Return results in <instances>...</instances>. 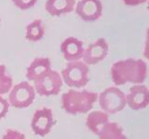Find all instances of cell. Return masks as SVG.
Masks as SVG:
<instances>
[{"label":"cell","mask_w":149,"mask_h":139,"mask_svg":"<svg viewBox=\"0 0 149 139\" xmlns=\"http://www.w3.org/2000/svg\"><path fill=\"white\" fill-rule=\"evenodd\" d=\"M127 6H139L141 4L147 2L148 0H122Z\"/></svg>","instance_id":"7402d4cb"},{"label":"cell","mask_w":149,"mask_h":139,"mask_svg":"<svg viewBox=\"0 0 149 139\" xmlns=\"http://www.w3.org/2000/svg\"><path fill=\"white\" fill-rule=\"evenodd\" d=\"M76 0H47L44 8L52 16H61L74 9Z\"/></svg>","instance_id":"5bb4252c"},{"label":"cell","mask_w":149,"mask_h":139,"mask_svg":"<svg viewBox=\"0 0 149 139\" xmlns=\"http://www.w3.org/2000/svg\"><path fill=\"white\" fill-rule=\"evenodd\" d=\"M147 2H148V5H147V8H148V11H149V0H148Z\"/></svg>","instance_id":"603a6c76"},{"label":"cell","mask_w":149,"mask_h":139,"mask_svg":"<svg viewBox=\"0 0 149 139\" xmlns=\"http://www.w3.org/2000/svg\"><path fill=\"white\" fill-rule=\"evenodd\" d=\"M111 121L109 120V114L105 113L101 110H97V111H91L88 112L87 117H86V127L97 137L99 135V133L101 132V130L104 128V126Z\"/></svg>","instance_id":"7c38bea8"},{"label":"cell","mask_w":149,"mask_h":139,"mask_svg":"<svg viewBox=\"0 0 149 139\" xmlns=\"http://www.w3.org/2000/svg\"><path fill=\"white\" fill-rule=\"evenodd\" d=\"M35 89L28 81H22L12 86L8 92V103L9 106H14L16 109H24L33 104L35 100Z\"/></svg>","instance_id":"5b68a950"},{"label":"cell","mask_w":149,"mask_h":139,"mask_svg":"<svg viewBox=\"0 0 149 139\" xmlns=\"http://www.w3.org/2000/svg\"><path fill=\"white\" fill-rule=\"evenodd\" d=\"M63 84L64 83L62 81L61 74L56 70L50 69L49 71L40 76L37 79H35L33 86L37 95L49 97V96H55L59 93Z\"/></svg>","instance_id":"8992f818"},{"label":"cell","mask_w":149,"mask_h":139,"mask_svg":"<svg viewBox=\"0 0 149 139\" xmlns=\"http://www.w3.org/2000/svg\"><path fill=\"white\" fill-rule=\"evenodd\" d=\"M13 86V79L3 64H0V96L8 93Z\"/></svg>","instance_id":"e0dca14e"},{"label":"cell","mask_w":149,"mask_h":139,"mask_svg":"<svg viewBox=\"0 0 149 139\" xmlns=\"http://www.w3.org/2000/svg\"><path fill=\"white\" fill-rule=\"evenodd\" d=\"M107 54H108V43L104 37H99L87 48L84 49L81 61L87 65H93L104 61Z\"/></svg>","instance_id":"ba28073f"},{"label":"cell","mask_w":149,"mask_h":139,"mask_svg":"<svg viewBox=\"0 0 149 139\" xmlns=\"http://www.w3.org/2000/svg\"><path fill=\"white\" fill-rule=\"evenodd\" d=\"M55 123L56 121L54 118L52 110L50 107H42L34 112L30 121V127L36 135L45 137L47 134H49Z\"/></svg>","instance_id":"52a82bcc"},{"label":"cell","mask_w":149,"mask_h":139,"mask_svg":"<svg viewBox=\"0 0 149 139\" xmlns=\"http://www.w3.org/2000/svg\"><path fill=\"white\" fill-rule=\"evenodd\" d=\"M1 139H26V135L20 131L9 128L5 132V134L2 135Z\"/></svg>","instance_id":"d6986e66"},{"label":"cell","mask_w":149,"mask_h":139,"mask_svg":"<svg viewBox=\"0 0 149 139\" xmlns=\"http://www.w3.org/2000/svg\"><path fill=\"white\" fill-rule=\"evenodd\" d=\"M148 75L146 61L139 58H126L116 61L111 67V78L115 86H121L127 83L143 84Z\"/></svg>","instance_id":"6da1fadb"},{"label":"cell","mask_w":149,"mask_h":139,"mask_svg":"<svg viewBox=\"0 0 149 139\" xmlns=\"http://www.w3.org/2000/svg\"><path fill=\"white\" fill-rule=\"evenodd\" d=\"M126 105L132 110H142L149 105V88L144 84L132 85L126 95Z\"/></svg>","instance_id":"9c48e42d"},{"label":"cell","mask_w":149,"mask_h":139,"mask_svg":"<svg viewBox=\"0 0 149 139\" xmlns=\"http://www.w3.org/2000/svg\"><path fill=\"white\" fill-rule=\"evenodd\" d=\"M98 103L107 114H114L122 111L126 105V93L118 86H108L98 93Z\"/></svg>","instance_id":"277c9868"},{"label":"cell","mask_w":149,"mask_h":139,"mask_svg":"<svg viewBox=\"0 0 149 139\" xmlns=\"http://www.w3.org/2000/svg\"><path fill=\"white\" fill-rule=\"evenodd\" d=\"M0 22H1V19H0Z\"/></svg>","instance_id":"cb8c5ba5"},{"label":"cell","mask_w":149,"mask_h":139,"mask_svg":"<svg viewBox=\"0 0 149 139\" xmlns=\"http://www.w3.org/2000/svg\"><path fill=\"white\" fill-rule=\"evenodd\" d=\"M99 139H128L123 128L115 121H108L98 135Z\"/></svg>","instance_id":"2e32d148"},{"label":"cell","mask_w":149,"mask_h":139,"mask_svg":"<svg viewBox=\"0 0 149 139\" xmlns=\"http://www.w3.org/2000/svg\"><path fill=\"white\" fill-rule=\"evenodd\" d=\"M51 69V62L48 57H36L28 65L26 71V77L28 81H35L47 71Z\"/></svg>","instance_id":"4fadbf2b"},{"label":"cell","mask_w":149,"mask_h":139,"mask_svg":"<svg viewBox=\"0 0 149 139\" xmlns=\"http://www.w3.org/2000/svg\"><path fill=\"white\" fill-rule=\"evenodd\" d=\"M76 13L85 22H93L102 14V2L100 0H79L76 2Z\"/></svg>","instance_id":"30bf717a"},{"label":"cell","mask_w":149,"mask_h":139,"mask_svg":"<svg viewBox=\"0 0 149 139\" xmlns=\"http://www.w3.org/2000/svg\"><path fill=\"white\" fill-rule=\"evenodd\" d=\"M44 33H45V28L41 19L33 20L26 27V39L30 42H37L42 40L44 36Z\"/></svg>","instance_id":"9a60e30c"},{"label":"cell","mask_w":149,"mask_h":139,"mask_svg":"<svg viewBox=\"0 0 149 139\" xmlns=\"http://www.w3.org/2000/svg\"><path fill=\"white\" fill-rule=\"evenodd\" d=\"M97 100L98 93L85 89H69L61 98L63 110L71 116L90 112Z\"/></svg>","instance_id":"7a4b0ae2"},{"label":"cell","mask_w":149,"mask_h":139,"mask_svg":"<svg viewBox=\"0 0 149 139\" xmlns=\"http://www.w3.org/2000/svg\"><path fill=\"white\" fill-rule=\"evenodd\" d=\"M37 0H12V2L20 9H29L35 6Z\"/></svg>","instance_id":"ac0fdd59"},{"label":"cell","mask_w":149,"mask_h":139,"mask_svg":"<svg viewBox=\"0 0 149 139\" xmlns=\"http://www.w3.org/2000/svg\"><path fill=\"white\" fill-rule=\"evenodd\" d=\"M88 71V65L83 61L68 62L61 72V77L63 83H65L69 88L80 90L81 88H85L90 81Z\"/></svg>","instance_id":"3957f363"},{"label":"cell","mask_w":149,"mask_h":139,"mask_svg":"<svg viewBox=\"0 0 149 139\" xmlns=\"http://www.w3.org/2000/svg\"><path fill=\"white\" fill-rule=\"evenodd\" d=\"M84 44L83 41L74 36L66 37L61 43V53L68 62H76L81 61L83 54H84Z\"/></svg>","instance_id":"8fae6325"},{"label":"cell","mask_w":149,"mask_h":139,"mask_svg":"<svg viewBox=\"0 0 149 139\" xmlns=\"http://www.w3.org/2000/svg\"><path fill=\"white\" fill-rule=\"evenodd\" d=\"M143 56L146 60L149 61V28L147 29L146 40H144V49H143Z\"/></svg>","instance_id":"44dd1931"},{"label":"cell","mask_w":149,"mask_h":139,"mask_svg":"<svg viewBox=\"0 0 149 139\" xmlns=\"http://www.w3.org/2000/svg\"><path fill=\"white\" fill-rule=\"evenodd\" d=\"M9 110V103L6 98H3L2 96H0V119L5 118L6 114L8 113Z\"/></svg>","instance_id":"ffe728a7"}]
</instances>
